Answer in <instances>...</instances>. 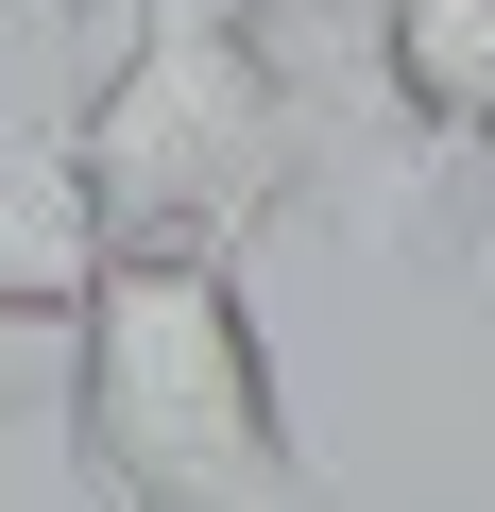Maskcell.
<instances>
[{"label": "cell", "mask_w": 495, "mask_h": 512, "mask_svg": "<svg viewBox=\"0 0 495 512\" xmlns=\"http://www.w3.org/2000/svg\"><path fill=\"white\" fill-rule=\"evenodd\" d=\"M69 18H103V0H0V52H35V35H69Z\"/></svg>", "instance_id": "obj_6"}, {"label": "cell", "mask_w": 495, "mask_h": 512, "mask_svg": "<svg viewBox=\"0 0 495 512\" xmlns=\"http://www.w3.org/2000/svg\"><path fill=\"white\" fill-rule=\"evenodd\" d=\"M444 222H461V274H478V291H495V137H478V154H461V188H444Z\"/></svg>", "instance_id": "obj_5"}, {"label": "cell", "mask_w": 495, "mask_h": 512, "mask_svg": "<svg viewBox=\"0 0 495 512\" xmlns=\"http://www.w3.org/2000/svg\"><path fill=\"white\" fill-rule=\"evenodd\" d=\"M308 103H325V188H410L393 239L444 222L461 154L495 137V0H359Z\"/></svg>", "instance_id": "obj_2"}, {"label": "cell", "mask_w": 495, "mask_h": 512, "mask_svg": "<svg viewBox=\"0 0 495 512\" xmlns=\"http://www.w3.org/2000/svg\"><path fill=\"white\" fill-rule=\"evenodd\" d=\"M86 69L103 18L0 52V325H69L103 274V205H86Z\"/></svg>", "instance_id": "obj_3"}, {"label": "cell", "mask_w": 495, "mask_h": 512, "mask_svg": "<svg viewBox=\"0 0 495 512\" xmlns=\"http://www.w3.org/2000/svg\"><path fill=\"white\" fill-rule=\"evenodd\" d=\"M52 427H69L86 512H325V461L257 342V291L205 239H120L86 274Z\"/></svg>", "instance_id": "obj_1"}, {"label": "cell", "mask_w": 495, "mask_h": 512, "mask_svg": "<svg viewBox=\"0 0 495 512\" xmlns=\"http://www.w3.org/2000/svg\"><path fill=\"white\" fill-rule=\"evenodd\" d=\"M239 18H257V35L291 52V35H325V18H359V0H239Z\"/></svg>", "instance_id": "obj_7"}, {"label": "cell", "mask_w": 495, "mask_h": 512, "mask_svg": "<svg viewBox=\"0 0 495 512\" xmlns=\"http://www.w3.org/2000/svg\"><path fill=\"white\" fill-rule=\"evenodd\" d=\"M52 393H69V325H0V444H18Z\"/></svg>", "instance_id": "obj_4"}]
</instances>
